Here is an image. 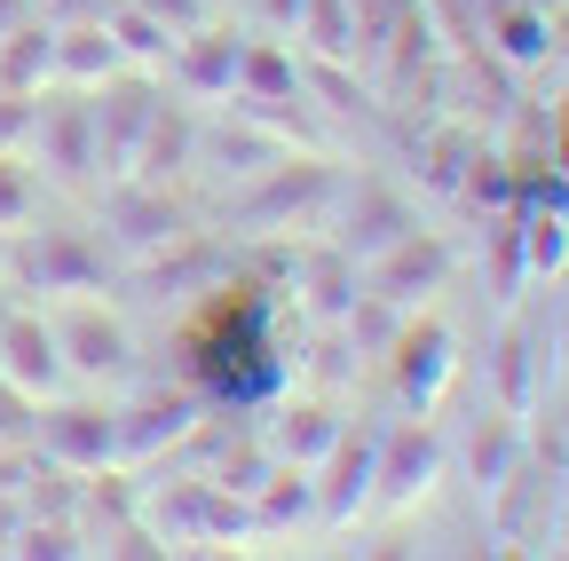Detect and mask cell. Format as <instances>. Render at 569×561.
Instances as JSON below:
<instances>
[{
	"mask_svg": "<svg viewBox=\"0 0 569 561\" xmlns=\"http://www.w3.org/2000/svg\"><path fill=\"white\" fill-rule=\"evenodd\" d=\"M190 411L198 403H167V395H151V403H134L127 419H111V451H151V443H174L182 428H190Z\"/></svg>",
	"mask_w": 569,
	"mask_h": 561,
	"instance_id": "7c38bea8",
	"label": "cell"
},
{
	"mask_svg": "<svg viewBox=\"0 0 569 561\" xmlns=\"http://www.w3.org/2000/svg\"><path fill=\"white\" fill-rule=\"evenodd\" d=\"M403 230H411V214H403L388 190H372V182L356 190V206H348V246H356V253H388Z\"/></svg>",
	"mask_w": 569,
	"mask_h": 561,
	"instance_id": "4fadbf2b",
	"label": "cell"
},
{
	"mask_svg": "<svg viewBox=\"0 0 569 561\" xmlns=\"http://www.w3.org/2000/svg\"><path fill=\"white\" fill-rule=\"evenodd\" d=\"M40 143H48V167L56 174H88L96 167V111L88 103H63V111H40Z\"/></svg>",
	"mask_w": 569,
	"mask_h": 561,
	"instance_id": "9c48e42d",
	"label": "cell"
},
{
	"mask_svg": "<svg viewBox=\"0 0 569 561\" xmlns=\"http://www.w3.org/2000/svg\"><path fill=\"white\" fill-rule=\"evenodd\" d=\"M325 459H332V467H325L332 482L317 490V507H325L332 522H348L356 507H365V490H372V459H380V451H372V443H348V435H340V443H332Z\"/></svg>",
	"mask_w": 569,
	"mask_h": 561,
	"instance_id": "30bf717a",
	"label": "cell"
},
{
	"mask_svg": "<svg viewBox=\"0 0 569 561\" xmlns=\"http://www.w3.org/2000/svg\"><path fill=\"white\" fill-rule=\"evenodd\" d=\"M443 277H451V253H443L436 238H419V230H403V238L388 246L380 277H372V293H380V301H419V293H436Z\"/></svg>",
	"mask_w": 569,
	"mask_h": 561,
	"instance_id": "277c9868",
	"label": "cell"
},
{
	"mask_svg": "<svg viewBox=\"0 0 569 561\" xmlns=\"http://www.w3.org/2000/svg\"><path fill=\"white\" fill-rule=\"evenodd\" d=\"M553 253H561V222H530V261L546 269Z\"/></svg>",
	"mask_w": 569,
	"mask_h": 561,
	"instance_id": "cb8c5ba5",
	"label": "cell"
},
{
	"mask_svg": "<svg viewBox=\"0 0 569 561\" xmlns=\"http://www.w3.org/2000/svg\"><path fill=\"white\" fill-rule=\"evenodd\" d=\"M498 380H507V395H515V411H530V332H507V348H498Z\"/></svg>",
	"mask_w": 569,
	"mask_h": 561,
	"instance_id": "ffe728a7",
	"label": "cell"
},
{
	"mask_svg": "<svg viewBox=\"0 0 569 561\" xmlns=\"http://www.w3.org/2000/svg\"><path fill=\"white\" fill-rule=\"evenodd\" d=\"M151 127V88H119L111 103H96V167H134V134Z\"/></svg>",
	"mask_w": 569,
	"mask_h": 561,
	"instance_id": "ba28073f",
	"label": "cell"
},
{
	"mask_svg": "<svg viewBox=\"0 0 569 561\" xmlns=\"http://www.w3.org/2000/svg\"><path fill=\"white\" fill-rule=\"evenodd\" d=\"M111 32H127L134 56H167V48H174V32H167L151 9H111Z\"/></svg>",
	"mask_w": 569,
	"mask_h": 561,
	"instance_id": "d6986e66",
	"label": "cell"
},
{
	"mask_svg": "<svg viewBox=\"0 0 569 561\" xmlns=\"http://www.w3.org/2000/svg\"><path fill=\"white\" fill-rule=\"evenodd\" d=\"M56 80H71V88H96V80H111L119 72V48H111V32H96V24H80V32H56V63H48Z\"/></svg>",
	"mask_w": 569,
	"mask_h": 561,
	"instance_id": "8fae6325",
	"label": "cell"
},
{
	"mask_svg": "<svg viewBox=\"0 0 569 561\" xmlns=\"http://www.w3.org/2000/svg\"><path fill=\"white\" fill-rule=\"evenodd\" d=\"M372 482H388V499H419L427 482H436V435H419V428H396L388 451L372 459Z\"/></svg>",
	"mask_w": 569,
	"mask_h": 561,
	"instance_id": "52a82bcc",
	"label": "cell"
},
{
	"mask_svg": "<svg viewBox=\"0 0 569 561\" xmlns=\"http://www.w3.org/2000/svg\"><path fill=\"white\" fill-rule=\"evenodd\" d=\"M32 443L56 459V467H103L111 459V411H96V403H56L48 419H32Z\"/></svg>",
	"mask_w": 569,
	"mask_h": 561,
	"instance_id": "7a4b0ae2",
	"label": "cell"
},
{
	"mask_svg": "<svg viewBox=\"0 0 569 561\" xmlns=\"http://www.w3.org/2000/svg\"><path fill=\"white\" fill-rule=\"evenodd\" d=\"M24 222H32V174H24V159L0 151V238H17Z\"/></svg>",
	"mask_w": 569,
	"mask_h": 561,
	"instance_id": "e0dca14e",
	"label": "cell"
},
{
	"mask_svg": "<svg viewBox=\"0 0 569 561\" xmlns=\"http://www.w3.org/2000/svg\"><path fill=\"white\" fill-rule=\"evenodd\" d=\"M32 119H40V103H32L24 88H0V151H17V143H24Z\"/></svg>",
	"mask_w": 569,
	"mask_h": 561,
	"instance_id": "44dd1931",
	"label": "cell"
},
{
	"mask_svg": "<svg viewBox=\"0 0 569 561\" xmlns=\"http://www.w3.org/2000/svg\"><path fill=\"white\" fill-rule=\"evenodd\" d=\"M48 63H56V32L32 24V32H17L9 48H0V88H32V80H48Z\"/></svg>",
	"mask_w": 569,
	"mask_h": 561,
	"instance_id": "9a60e30c",
	"label": "cell"
},
{
	"mask_svg": "<svg viewBox=\"0 0 569 561\" xmlns=\"http://www.w3.org/2000/svg\"><path fill=\"white\" fill-rule=\"evenodd\" d=\"M0 380L24 388L32 403H40V395H56V388L71 380L56 324H40V317H0Z\"/></svg>",
	"mask_w": 569,
	"mask_h": 561,
	"instance_id": "6da1fadb",
	"label": "cell"
},
{
	"mask_svg": "<svg viewBox=\"0 0 569 561\" xmlns=\"http://www.w3.org/2000/svg\"><path fill=\"white\" fill-rule=\"evenodd\" d=\"M182 80H190V88H230V80H238V48H230V40L190 48V56H182Z\"/></svg>",
	"mask_w": 569,
	"mask_h": 561,
	"instance_id": "ac0fdd59",
	"label": "cell"
},
{
	"mask_svg": "<svg viewBox=\"0 0 569 561\" xmlns=\"http://www.w3.org/2000/svg\"><path fill=\"white\" fill-rule=\"evenodd\" d=\"M309 507V482L301 474H277V490L261 499V522H284V514H301Z\"/></svg>",
	"mask_w": 569,
	"mask_h": 561,
	"instance_id": "603a6c76",
	"label": "cell"
},
{
	"mask_svg": "<svg viewBox=\"0 0 569 561\" xmlns=\"http://www.w3.org/2000/svg\"><path fill=\"white\" fill-rule=\"evenodd\" d=\"M134 9H151V17H159V24H167V32H174V40H182V32H198V24H206V0H134Z\"/></svg>",
	"mask_w": 569,
	"mask_h": 561,
	"instance_id": "7402d4cb",
	"label": "cell"
},
{
	"mask_svg": "<svg viewBox=\"0 0 569 561\" xmlns=\"http://www.w3.org/2000/svg\"><path fill=\"white\" fill-rule=\"evenodd\" d=\"M56 340H63V364H71V372H88V380H119V372L134 364L127 324L103 317V309H71V317L56 324Z\"/></svg>",
	"mask_w": 569,
	"mask_h": 561,
	"instance_id": "3957f363",
	"label": "cell"
},
{
	"mask_svg": "<svg viewBox=\"0 0 569 561\" xmlns=\"http://www.w3.org/2000/svg\"><path fill=\"white\" fill-rule=\"evenodd\" d=\"M142 134H151V143H142V174H151V182H167V174L182 167V151H190V119L151 103V127H142Z\"/></svg>",
	"mask_w": 569,
	"mask_h": 561,
	"instance_id": "2e32d148",
	"label": "cell"
},
{
	"mask_svg": "<svg viewBox=\"0 0 569 561\" xmlns=\"http://www.w3.org/2000/svg\"><path fill=\"white\" fill-rule=\"evenodd\" d=\"M103 222L127 238V246H167V238H182V214L167 206V190L151 182H127V190H111V206H103Z\"/></svg>",
	"mask_w": 569,
	"mask_h": 561,
	"instance_id": "8992f818",
	"label": "cell"
},
{
	"mask_svg": "<svg viewBox=\"0 0 569 561\" xmlns=\"http://www.w3.org/2000/svg\"><path fill=\"white\" fill-rule=\"evenodd\" d=\"M277 443H284V459H325L340 443V419L317 411V403H293V411H284V428H277Z\"/></svg>",
	"mask_w": 569,
	"mask_h": 561,
	"instance_id": "5bb4252c",
	"label": "cell"
},
{
	"mask_svg": "<svg viewBox=\"0 0 569 561\" xmlns=\"http://www.w3.org/2000/svg\"><path fill=\"white\" fill-rule=\"evenodd\" d=\"M17 277L24 285H40V293H80V285H96V253L80 246V238H40V246H17Z\"/></svg>",
	"mask_w": 569,
	"mask_h": 561,
	"instance_id": "5b68a950",
	"label": "cell"
}]
</instances>
